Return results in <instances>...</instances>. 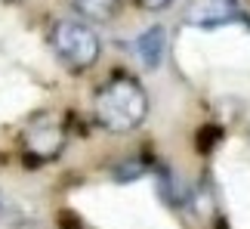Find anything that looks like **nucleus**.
Returning <instances> with one entry per match:
<instances>
[{"label":"nucleus","instance_id":"obj_1","mask_svg":"<svg viewBox=\"0 0 250 229\" xmlns=\"http://www.w3.org/2000/svg\"><path fill=\"white\" fill-rule=\"evenodd\" d=\"M93 114L99 127L111 133H130L136 130L148 114V96L136 78L118 74V78L105 81L93 99Z\"/></svg>","mask_w":250,"mask_h":229},{"label":"nucleus","instance_id":"obj_2","mask_svg":"<svg viewBox=\"0 0 250 229\" xmlns=\"http://www.w3.org/2000/svg\"><path fill=\"white\" fill-rule=\"evenodd\" d=\"M50 44H53L56 56L62 62H68L71 69H90L99 59V50H102L93 28L83 22H74V19H62V22L53 25Z\"/></svg>","mask_w":250,"mask_h":229},{"label":"nucleus","instance_id":"obj_3","mask_svg":"<svg viewBox=\"0 0 250 229\" xmlns=\"http://www.w3.org/2000/svg\"><path fill=\"white\" fill-rule=\"evenodd\" d=\"M25 146L34 158L41 161H50L56 158L59 152L65 149V127L59 121H50V118H41L34 127H28L25 133Z\"/></svg>","mask_w":250,"mask_h":229},{"label":"nucleus","instance_id":"obj_6","mask_svg":"<svg viewBox=\"0 0 250 229\" xmlns=\"http://www.w3.org/2000/svg\"><path fill=\"white\" fill-rule=\"evenodd\" d=\"M74 6L83 19H93V22H108L118 13V0H74Z\"/></svg>","mask_w":250,"mask_h":229},{"label":"nucleus","instance_id":"obj_9","mask_svg":"<svg viewBox=\"0 0 250 229\" xmlns=\"http://www.w3.org/2000/svg\"><path fill=\"white\" fill-rule=\"evenodd\" d=\"M229 3H235V0H229Z\"/></svg>","mask_w":250,"mask_h":229},{"label":"nucleus","instance_id":"obj_8","mask_svg":"<svg viewBox=\"0 0 250 229\" xmlns=\"http://www.w3.org/2000/svg\"><path fill=\"white\" fill-rule=\"evenodd\" d=\"M146 9H151V13H158V9H167L170 3H176V0H139Z\"/></svg>","mask_w":250,"mask_h":229},{"label":"nucleus","instance_id":"obj_4","mask_svg":"<svg viewBox=\"0 0 250 229\" xmlns=\"http://www.w3.org/2000/svg\"><path fill=\"white\" fill-rule=\"evenodd\" d=\"M235 19V3L229 0H191L186 9V25L195 28H219Z\"/></svg>","mask_w":250,"mask_h":229},{"label":"nucleus","instance_id":"obj_7","mask_svg":"<svg viewBox=\"0 0 250 229\" xmlns=\"http://www.w3.org/2000/svg\"><path fill=\"white\" fill-rule=\"evenodd\" d=\"M0 220H3V223H16V226H22V223H25V217H22V211H19L13 202H6V198L0 195Z\"/></svg>","mask_w":250,"mask_h":229},{"label":"nucleus","instance_id":"obj_5","mask_svg":"<svg viewBox=\"0 0 250 229\" xmlns=\"http://www.w3.org/2000/svg\"><path fill=\"white\" fill-rule=\"evenodd\" d=\"M164 50H167V31L161 25H151L136 37V53L146 69H158L164 62Z\"/></svg>","mask_w":250,"mask_h":229}]
</instances>
